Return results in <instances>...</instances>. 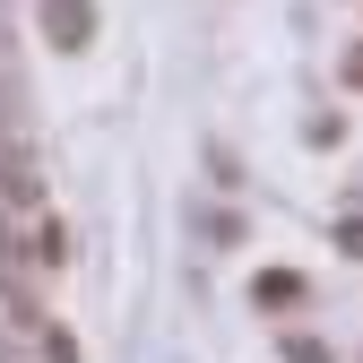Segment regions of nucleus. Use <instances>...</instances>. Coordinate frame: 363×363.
I'll return each mask as SVG.
<instances>
[{"instance_id":"obj_1","label":"nucleus","mask_w":363,"mask_h":363,"mask_svg":"<svg viewBox=\"0 0 363 363\" xmlns=\"http://www.w3.org/2000/svg\"><path fill=\"white\" fill-rule=\"evenodd\" d=\"M43 9V35L61 43V52H86L96 43V0H35Z\"/></svg>"},{"instance_id":"obj_2","label":"nucleus","mask_w":363,"mask_h":363,"mask_svg":"<svg viewBox=\"0 0 363 363\" xmlns=\"http://www.w3.org/2000/svg\"><path fill=\"white\" fill-rule=\"evenodd\" d=\"M259 303H277V311L303 303V277H286V268H277V277H259Z\"/></svg>"},{"instance_id":"obj_3","label":"nucleus","mask_w":363,"mask_h":363,"mask_svg":"<svg viewBox=\"0 0 363 363\" xmlns=\"http://www.w3.org/2000/svg\"><path fill=\"white\" fill-rule=\"evenodd\" d=\"M346 78H354V86H363V43H354V52H346Z\"/></svg>"}]
</instances>
